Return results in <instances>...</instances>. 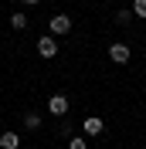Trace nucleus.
<instances>
[{"label": "nucleus", "mask_w": 146, "mask_h": 149, "mask_svg": "<svg viewBox=\"0 0 146 149\" xmlns=\"http://www.w3.org/2000/svg\"><path fill=\"white\" fill-rule=\"evenodd\" d=\"M129 54H133V51H129V44H122V41L109 44V58L116 61V65H126V61H129Z\"/></svg>", "instance_id": "20e7f679"}, {"label": "nucleus", "mask_w": 146, "mask_h": 149, "mask_svg": "<svg viewBox=\"0 0 146 149\" xmlns=\"http://www.w3.org/2000/svg\"><path fill=\"white\" fill-rule=\"evenodd\" d=\"M48 27H51L55 37H65L68 31H72V17H68V14H55V17L48 20Z\"/></svg>", "instance_id": "f03ea898"}, {"label": "nucleus", "mask_w": 146, "mask_h": 149, "mask_svg": "<svg viewBox=\"0 0 146 149\" xmlns=\"http://www.w3.org/2000/svg\"><path fill=\"white\" fill-rule=\"evenodd\" d=\"M133 17H139V20H146V0H133Z\"/></svg>", "instance_id": "6e6552de"}, {"label": "nucleus", "mask_w": 146, "mask_h": 149, "mask_svg": "<svg viewBox=\"0 0 146 149\" xmlns=\"http://www.w3.org/2000/svg\"><path fill=\"white\" fill-rule=\"evenodd\" d=\"M68 109H72V102H68V95L55 92L51 98H48V112H51V115H58V119H61V115H68Z\"/></svg>", "instance_id": "f257e3e1"}, {"label": "nucleus", "mask_w": 146, "mask_h": 149, "mask_svg": "<svg viewBox=\"0 0 146 149\" xmlns=\"http://www.w3.org/2000/svg\"><path fill=\"white\" fill-rule=\"evenodd\" d=\"M10 27H14V31H24V27H27V14H24V10H17V14L10 17Z\"/></svg>", "instance_id": "0eeeda50"}, {"label": "nucleus", "mask_w": 146, "mask_h": 149, "mask_svg": "<svg viewBox=\"0 0 146 149\" xmlns=\"http://www.w3.org/2000/svg\"><path fill=\"white\" fill-rule=\"evenodd\" d=\"M68 149H88V142H85L82 136H72V139H68Z\"/></svg>", "instance_id": "9d476101"}, {"label": "nucleus", "mask_w": 146, "mask_h": 149, "mask_svg": "<svg viewBox=\"0 0 146 149\" xmlns=\"http://www.w3.org/2000/svg\"><path fill=\"white\" fill-rule=\"evenodd\" d=\"M20 3H24V7H34V3H41V0H20Z\"/></svg>", "instance_id": "f8f14e48"}, {"label": "nucleus", "mask_w": 146, "mask_h": 149, "mask_svg": "<svg viewBox=\"0 0 146 149\" xmlns=\"http://www.w3.org/2000/svg\"><path fill=\"white\" fill-rule=\"evenodd\" d=\"M116 20H119V24H129V20H133V10H119Z\"/></svg>", "instance_id": "9b49d317"}, {"label": "nucleus", "mask_w": 146, "mask_h": 149, "mask_svg": "<svg viewBox=\"0 0 146 149\" xmlns=\"http://www.w3.org/2000/svg\"><path fill=\"white\" fill-rule=\"evenodd\" d=\"M24 125H27V129H37V125H41V115H37V112H27V115H24Z\"/></svg>", "instance_id": "1a4fd4ad"}, {"label": "nucleus", "mask_w": 146, "mask_h": 149, "mask_svg": "<svg viewBox=\"0 0 146 149\" xmlns=\"http://www.w3.org/2000/svg\"><path fill=\"white\" fill-rule=\"evenodd\" d=\"M37 54H41V58H55V54H58V37H55V34L37 37Z\"/></svg>", "instance_id": "7ed1b4c3"}, {"label": "nucleus", "mask_w": 146, "mask_h": 149, "mask_svg": "<svg viewBox=\"0 0 146 149\" xmlns=\"http://www.w3.org/2000/svg\"><path fill=\"white\" fill-rule=\"evenodd\" d=\"M82 129H85V136H99V132L105 129V122L95 119V115H88V119H82Z\"/></svg>", "instance_id": "39448f33"}, {"label": "nucleus", "mask_w": 146, "mask_h": 149, "mask_svg": "<svg viewBox=\"0 0 146 149\" xmlns=\"http://www.w3.org/2000/svg\"><path fill=\"white\" fill-rule=\"evenodd\" d=\"M0 149H20V136L17 132H4L0 136Z\"/></svg>", "instance_id": "423d86ee"}]
</instances>
